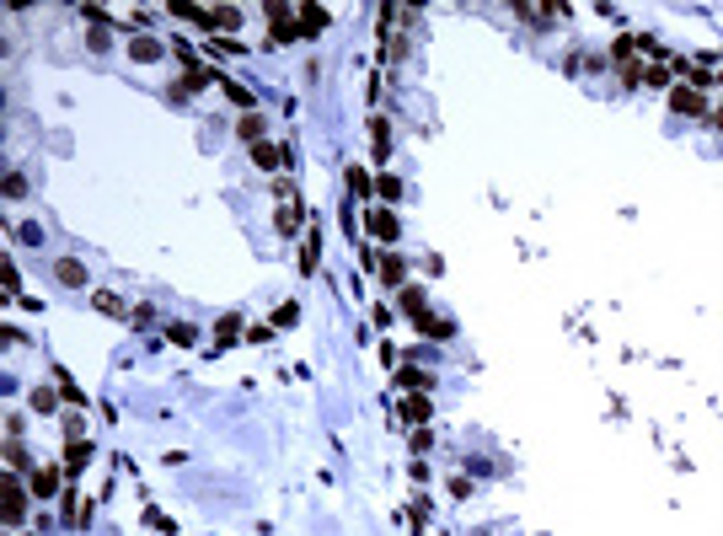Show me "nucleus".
<instances>
[{
	"label": "nucleus",
	"instance_id": "obj_1",
	"mask_svg": "<svg viewBox=\"0 0 723 536\" xmlns=\"http://www.w3.org/2000/svg\"><path fill=\"white\" fill-rule=\"evenodd\" d=\"M21 515H27V488H21L17 477L6 472V531H17Z\"/></svg>",
	"mask_w": 723,
	"mask_h": 536
},
{
	"label": "nucleus",
	"instance_id": "obj_2",
	"mask_svg": "<svg viewBox=\"0 0 723 536\" xmlns=\"http://www.w3.org/2000/svg\"><path fill=\"white\" fill-rule=\"evenodd\" d=\"M54 274H60V285H64V289H86V285H91V274H86L75 258H60V263H54Z\"/></svg>",
	"mask_w": 723,
	"mask_h": 536
},
{
	"label": "nucleus",
	"instance_id": "obj_3",
	"mask_svg": "<svg viewBox=\"0 0 723 536\" xmlns=\"http://www.w3.org/2000/svg\"><path fill=\"white\" fill-rule=\"evenodd\" d=\"M670 107H675V113H686V118L707 113V107H702V97H697V86H675V91H670Z\"/></svg>",
	"mask_w": 723,
	"mask_h": 536
},
{
	"label": "nucleus",
	"instance_id": "obj_4",
	"mask_svg": "<svg viewBox=\"0 0 723 536\" xmlns=\"http://www.w3.org/2000/svg\"><path fill=\"white\" fill-rule=\"evenodd\" d=\"M54 488H60V472L54 467H33V499H54Z\"/></svg>",
	"mask_w": 723,
	"mask_h": 536
},
{
	"label": "nucleus",
	"instance_id": "obj_5",
	"mask_svg": "<svg viewBox=\"0 0 723 536\" xmlns=\"http://www.w3.org/2000/svg\"><path fill=\"white\" fill-rule=\"evenodd\" d=\"M370 236H375V242H386V247H391V242H397V220H391V215H386V209H375V215H370Z\"/></svg>",
	"mask_w": 723,
	"mask_h": 536
},
{
	"label": "nucleus",
	"instance_id": "obj_6",
	"mask_svg": "<svg viewBox=\"0 0 723 536\" xmlns=\"http://www.w3.org/2000/svg\"><path fill=\"white\" fill-rule=\"evenodd\" d=\"M295 231H301V199H295V204L284 199L279 204V236H295Z\"/></svg>",
	"mask_w": 723,
	"mask_h": 536
},
{
	"label": "nucleus",
	"instance_id": "obj_7",
	"mask_svg": "<svg viewBox=\"0 0 723 536\" xmlns=\"http://www.w3.org/2000/svg\"><path fill=\"white\" fill-rule=\"evenodd\" d=\"M86 456H91V445H86V440H70V445H64V472H80Z\"/></svg>",
	"mask_w": 723,
	"mask_h": 536
},
{
	"label": "nucleus",
	"instance_id": "obj_8",
	"mask_svg": "<svg viewBox=\"0 0 723 536\" xmlns=\"http://www.w3.org/2000/svg\"><path fill=\"white\" fill-rule=\"evenodd\" d=\"M252 161H258V166H268V172H274V166H284V156H279V145L258 140V145H252Z\"/></svg>",
	"mask_w": 723,
	"mask_h": 536
},
{
	"label": "nucleus",
	"instance_id": "obj_9",
	"mask_svg": "<svg viewBox=\"0 0 723 536\" xmlns=\"http://www.w3.org/2000/svg\"><path fill=\"white\" fill-rule=\"evenodd\" d=\"M209 27L231 33V27H241V11H236V6H215V11H209Z\"/></svg>",
	"mask_w": 723,
	"mask_h": 536
},
{
	"label": "nucleus",
	"instance_id": "obj_10",
	"mask_svg": "<svg viewBox=\"0 0 723 536\" xmlns=\"http://www.w3.org/2000/svg\"><path fill=\"white\" fill-rule=\"evenodd\" d=\"M327 27V11L321 6H301V33H321Z\"/></svg>",
	"mask_w": 723,
	"mask_h": 536
},
{
	"label": "nucleus",
	"instance_id": "obj_11",
	"mask_svg": "<svg viewBox=\"0 0 723 536\" xmlns=\"http://www.w3.org/2000/svg\"><path fill=\"white\" fill-rule=\"evenodd\" d=\"M402 418H407V424H423V418H429V397H407V402H402Z\"/></svg>",
	"mask_w": 723,
	"mask_h": 536
},
{
	"label": "nucleus",
	"instance_id": "obj_12",
	"mask_svg": "<svg viewBox=\"0 0 723 536\" xmlns=\"http://www.w3.org/2000/svg\"><path fill=\"white\" fill-rule=\"evenodd\" d=\"M129 54H134V60H161L166 48H161L156 38H134V48H129Z\"/></svg>",
	"mask_w": 723,
	"mask_h": 536
},
{
	"label": "nucleus",
	"instance_id": "obj_13",
	"mask_svg": "<svg viewBox=\"0 0 723 536\" xmlns=\"http://www.w3.org/2000/svg\"><path fill=\"white\" fill-rule=\"evenodd\" d=\"M316 258H321V242H316V231H311V236H305V252H301V268H305V274L316 268Z\"/></svg>",
	"mask_w": 723,
	"mask_h": 536
},
{
	"label": "nucleus",
	"instance_id": "obj_14",
	"mask_svg": "<svg viewBox=\"0 0 723 536\" xmlns=\"http://www.w3.org/2000/svg\"><path fill=\"white\" fill-rule=\"evenodd\" d=\"M418 328H429V332H434V338H450V322H440V316H429V311H423V316H418Z\"/></svg>",
	"mask_w": 723,
	"mask_h": 536
},
{
	"label": "nucleus",
	"instance_id": "obj_15",
	"mask_svg": "<svg viewBox=\"0 0 723 536\" xmlns=\"http://www.w3.org/2000/svg\"><path fill=\"white\" fill-rule=\"evenodd\" d=\"M6 467H11V472H21V467H27V451H21L17 440H11V445H6Z\"/></svg>",
	"mask_w": 723,
	"mask_h": 536
},
{
	"label": "nucleus",
	"instance_id": "obj_16",
	"mask_svg": "<svg viewBox=\"0 0 723 536\" xmlns=\"http://www.w3.org/2000/svg\"><path fill=\"white\" fill-rule=\"evenodd\" d=\"M375 193H381L386 204H391V199H402V188H397V177H375Z\"/></svg>",
	"mask_w": 723,
	"mask_h": 536
},
{
	"label": "nucleus",
	"instance_id": "obj_17",
	"mask_svg": "<svg viewBox=\"0 0 723 536\" xmlns=\"http://www.w3.org/2000/svg\"><path fill=\"white\" fill-rule=\"evenodd\" d=\"M97 311H107V316H123V301H118V295H107V289H102V295H97Z\"/></svg>",
	"mask_w": 723,
	"mask_h": 536
},
{
	"label": "nucleus",
	"instance_id": "obj_18",
	"mask_svg": "<svg viewBox=\"0 0 723 536\" xmlns=\"http://www.w3.org/2000/svg\"><path fill=\"white\" fill-rule=\"evenodd\" d=\"M33 408H38V413H54V392H48V386H38V392H33Z\"/></svg>",
	"mask_w": 723,
	"mask_h": 536
},
{
	"label": "nucleus",
	"instance_id": "obj_19",
	"mask_svg": "<svg viewBox=\"0 0 723 536\" xmlns=\"http://www.w3.org/2000/svg\"><path fill=\"white\" fill-rule=\"evenodd\" d=\"M258 129H262L258 113H247V118H241V134H247V140H258Z\"/></svg>",
	"mask_w": 723,
	"mask_h": 536
},
{
	"label": "nucleus",
	"instance_id": "obj_20",
	"mask_svg": "<svg viewBox=\"0 0 723 536\" xmlns=\"http://www.w3.org/2000/svg\"><path fill=\"white\" fill-rule=\"evenodd\" d=\"M515 11H520V17H530V21H536V27H542V17H552V11H546V6H515Z\"/></svg>",
	"mask_w": 723,
	"mask_h": 536
},
{
	"label": "nucleus",
	"instance_id": "obj_21",
	"mask_svg": "<svg viewBox=\"0 0 723 536\" xmlns=\"http://www.w3.org/2000/svg\"><path fill=\"white\" fill-rule=\"evenodd\" d=\"M402 306L413 311V316H423V295H418V289H407V295H402Z\"/></svg>",
	"mask_w": 723,
	"mask_h": 536
},
{
	"label": "nucleus",
	"instance_id": "obj_22",
	"mask_svg": "<svg viewBox=\"0 0 723 536\" xmlns=\"http://www.w3.org/2000/svg\"><path fill=\"white\" fill-rule=\"evenodd\" d=\"M402 386H413V392H418V386H429V375H423V370H402Z\"/></svg>",
	"mask_w": 723,
	"mask_h": 536
},
{
	"label": "nucleus",
	"instance_id": "obj_23",
	"mask_svg": "<svg viewBox=\"0 0 723 536\" xmlns=\"http://www.w3.org/2000/svg\"><path fill=\"white\" fill-rule=\"evenodd\" d=\"M17 242H27V247H38V242H43V231H38V226H21V231H17Z\"/></svg>",
	"mask_w": 723,
	"mask_h": 536
}]
</instances>
